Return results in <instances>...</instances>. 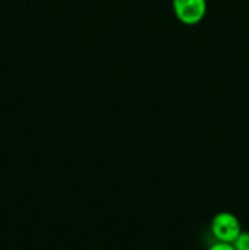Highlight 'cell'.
Wrapping results in <instances>:
<instances>
[{
	"instance_id": "1",
	"label": "cell",
	"mask_w": 249,
	"mask_h": 250,
	"mask_svg": "<svg viewBox=\"0 0 249 250\" xmlns=\"http://www.w3.org/2000/svg\"><path fill=\"white\" fill-rule=\"evenodd\" d=\"M211 232L215 238L224 243H232L241 233L238 219L231 212H219L211 221Z\"/></svg>"
},
{
	"instance_id": "2",
	"label": "cell",
	"mask_w": 249,
	"mask_h": 250,
	"mask_svg": "<svg viewBox=\"0 0 249 250\" xmlns=\"http://www.w3.org/2000/svg\"><path fill=\"white\" fill-rule=\"evenodd\" d=\"M176 17L185 24H195L207 14V0H172Z\"/></svg>"
},
{
	"instance_id": "3",
	"label": "cell",
	"mask_w": 249,
	"mask_h": 250,
	"mask_svg": "<svg viewBox=\"0 0 249 250\" xmlns=\"http://www.w3.org/2000/svg\"><path fill=\"white\" fill-rule=\"evenodd\" d=\"M231 244L236 250H249V233L241 232Z\"/></svg>"
},
{
	"instance_id": "4",
	"label": "cell",
	"mask_w": 249,
	"mask_h": 250,
	"mask_svg": "<svg viewBox=\"0 0 249 250\" xmlns=\"http://www.w3.org/2000/svg\"><path fill=\"white\" fill-rule=\"evenodd\" d=\"M208 250H236L231 243H224V242H217L216 244L210 247Z\"/></svg>"
}]
</instances>
